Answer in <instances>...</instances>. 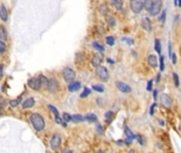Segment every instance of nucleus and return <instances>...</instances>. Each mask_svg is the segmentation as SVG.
<instances>
[{
  "mask_svg": "<svg viewBox=\"0 0 181 153\" xmlns=\"http://www.w3.org/2000/svg\"><path fill=\"white\" fill-rule=\"evenodd\" d=\"M102 62H103V55H102V53H100V52H97V53H94L92 55V58H91V65H92L93 67H99L101 66Z\"/></svg>",
  "mask_w": 181,
  "mask_h": 153,
  "instance_id": "12",
  "label": "nucleus"
},
{
  "mask_svg": "<svg viewBox=\"0 0 181 153\" xmlns=\"http://www.w3.org/2000/svg\"><path fill=\"white\" fill-rule=\"evenodd\" d=\"M85 60V54L83 53V52H78V53L75 54V63L76 64H82L83 62H84Z\"/></svg>",
  "mask_w": 181,
  "mask_h": 153,
  "instance_id": "24",
  "label": "nucleus"
},
{
  "mask_svg": "<svg viewBox=\"0 0 181 153\" xmlns=\"http://www.w3.org/2000/svg\"><path fill=\"white\" fill-rule=\"evenodd\" d=\"M107 62H108V63H111V64L113 63V62L111 61V58H107Z\"/></svg>",
  "mask_w": 181,
  "mask_h": 153,
  "instance_id": "54",
  "label": "nucleus"
},
{
  "mask_svg": "<svg viewBox=\"0 0 181 153\" xmlns=\"http://www.w3.org/2000/svg\"><path fill=\"white\" fill-rule=\"evenodd\" d=\"M116 86L121 93H123V94H129V93H132V87H130L127 83L123 82V81H116Z\"/></svg>",
  "mask_w": 181,
  "mask_h": 153,
  "instance_id": "8",
  "label": "nucleus"
},
{
  "mask_svg": "<svg viewBox=\"0 0 181 153\" xmlns=\"http://www.w3.org/2000/svg\"><path fill=\"white\" fill-rule=\"evenodd\" d=\"M34 105H35V99L33 97H30L22 101V108H24V110H26V108H33Z\"/></svg>",
  "mask_w": 181,
  "mask_h": 153,
  "instance_id": "17",
  "label": "nucleus"
},
{
  "mask_svg": "<svg viewBox=\"0 0 181 153\" xmlns=\"http://www.w3.org/2000/svg\"><path fill=\"white\" fill-rule=\"evenodd\" d=\"M0 39L3 42L8 39V31L3 25H0Z\"/></svg>",
  "mask_w": 181,
  "mask_h": 153,
  "instance_id": "20",
  "label": "nucleus"
},
{
  "mask_svg": "<svg viewBox=\"0 0 181 153\" xmlns=\"http://www.w3.org/2000/svg\"><path fill=\"white\" fill-rule=\"evenodd\" d=\"M111 5L116 10L121 11V10L123 9L124 2H123V0H111Z\"/></svg>",
  "mask_w": 181,
  "mask_h": 153,
  "instance_id": "19",
  "label": "nucleus"
},
{
  "mask_svg": "<svg viewBox=\"0 0 181 153\" xmlns=\"http://www.w3.org/2000/svg\"><path fill=\"white\" fill-rule=\"evenodd\" d=\"M95 73H97V77L102 82H107L109 80V71L105 66H99L95 70Z\"/></svg>",
  "mask_w": 181,
  "mask_h": 153,
  "instance_id": "2",
  "label": "nucleus"
},
{
  "mask_svg": "<svg viewBox=\"0 0 181 153\" xmlns=\"http://www.w3.org/2000/svg\"><path fill=\"white\" fill-rule=\"evenodd\" d=\"M156 0H145V5H144V9L146 10L147 12L151 10V8L153 7L154 2H155Z\"/></svg>",
  "mask_w": 181,
  "mask_h": 153,
  "instance_id": "28",
  "label": "nucleus"
},
{
  "mask_svg": "<svg viewBox=\"0 0 181 153\" xmlns=\"http://www.w3.org/2000/svg\"><path fill=\"white\" fill-rule=\"evenodd\" d=\"M48 108H49V110L54 114V117H55V122L59 123V125H63L64 127H66V123L63 121V118L59 116V112L57 111V108H56L55 106L51 105V104H49V105H48Z\"/></svg>",
  "mask_w": 181,
  "mask_h": 153,
  "instance_id": "10",
  "label": "nucleus"
},
{
  "mask_svg": "<svg viewBox=\"0 0 181 153\" xmlns=\"http://www.w3.org/2000/svg\"><path fill=\"white\" fill-rule=\"evenodd\" d=\"M124 133H125V136H126V139H129V140H134L136 139V135L132 133V131L129 129L128 127H125L124 128Z\"/></svg>",
  "mask_w": 181,
  "mask_h": 153,
  "instance_id": "18",
  "label": "nucleus"
},
{
  "mask_svg": "<svg viewBox=\"0 0 181 153\" xmlns=\"http://www.w3.org/2000/svg\"><path fill=\"white\" fill-rule=\"evenodd\" d=\"M155 50L157 51L158 54L161 53V43H160V39L159 38H156L155 39Z\"/></svg>",
  "mask_w": 181,
  "mask_h": 153,
  "instance_id": "30",
  "label": "nucleus"
},
{
  "mask_svg": "<svg viewBox=\"0 0 181 153\" xmlns=\"http://www.w3.org/2000/svg\"><path fill=\"white\" fill-rule=\"evenodd\" d=\"M0 18L2 22H8L9 19V12H8V9L5 5H0Z\"/></svg>",
  "mask_w": 181,
  "mask_h": 153,
  "instance_id": "14",
  "label": "nucleus"
},
{
  "mask_svg": "<svg viewBox=\"0 0 181 153\" xmlns=\"http://www.w3.org/2000/svg\"><path fill=\"white\" fill-rule=\"evenodd\" d=\"M5 51H7V45L5 42L0 39V54H3Z\"/></svg>",
  "mask_w": 181,
  "mask_h": 153,
  "instance_id": "36",
  "label": "nucleus"
},
{
  "mask_svg": "<svg viewBox=\"0 0 181 153\" xmlns=\"http://www.w3.org/2000/svg\"><path fill=\"white\" fill-rule=\"evenodd\" d=\"M159 63H160V70L163 71L164 68H165V66H164V56H160Z\"/></svg>",
  "mask_w": 181,
  "mask_h": 153,
  "instance_id": "40",
  "label": "nucleus"
},
{
  "mask_svg": "<svg viewBox=\"0 0 181 153\" xmlns=\"http://www.w3.org/2000/svg\"><path fill=\"white\" fill-rule=\"evenodd\" d=\"M62 118H63V121H64L65 123L72 121V116H71L70 114H68V113H64L63 116H62Z\"/></svg>",
  "mask_w": 181,
  "mask_h": 153,
  "instance_id": "33",
  "label": "nucleus"
},
{
  "mask_svg": "<svg viewBox=\"0 0 181 153\" xmlns=\"http://www.w3.org/2000/svg\"><path fill=\"white\" fill-rule=\"evenodd\" d=\"M178 1L179 0H174V5H176V7H178Z\"/></svg>",
  "mask_w": 181,
  "mask_h": 153,
  "instance_id": "52",
  "label": "nucleus"
},
{
  "mask_svg": "<svg viewBox=\"0 0 181 153\" xmlns=\"http://www.w3.org/2000/svg\"><path fill=\"white\" fill-rule=\"evenodd\" d=\"M147 64L151 67V68H157L158 64H159V58L156 54H149L147 56Z\"/></svg>",
  "mask_w": 181,
  "mask_h": 153,
  "instance_id": "13",
  "label": "nucleus"
},
{
  "mask_svg": "<svg viewBox=\"0 0 181 153\" xmlns=\"http://www.w3.org/2000/svg\"><path fill=\"white\" fill-rule=\"evenodd\" d=\"M62 145V136L58 133H54L50 139V148L53 151H57Z\"/></svg>",
  "mask_w": 181,
  "mask_h": 153,
  "instance_id": "5",
  "label": "nucleus"
},
{
  "mask_svg": "<svg viewBox=\"0 0 181 153\" xmlns=\"http://www.w3.org/2000/svg\"><path fill=\"white\" fill-rule=\"evenodd\" d=\"M160 79H161V75H160V73H158L157 77H156V82L159 83L160 82Z\"/></svg>",
  "mask_w": 181,
  "mask_h": 153,
  "instance_id": "48",
  "label": "nucleus"
},
{
  "mask_svg": "<svg viewBox=\"0 0 181 153\" xmlns=\"http://www.w3.org/2000/svg\"><path fill=\"white\" fill-rule=\"evenodd\" d=\"M103 101H104V100H103V99H101V98H97V104H99L100 106H103V105H104V104L102 103V102H103Z\"/></svg>",
  "mask_w": 181,
  "mask_h": 153,
  "instance_id": "47",
  "label": "nucleus"
},
{
  "mask_svg": "<svg viewBox=\"0 0 181 153\" xmlns=\"http://www.w3.org/2000/svg\"><path fill=\"white\" fill-rule=\"evenodd\" d=\"M165 19H166V11L163 10V11L161 12V15H160V17H159V22H161V24H164V22H165Z\"/></svg>",
  "mask_w": 181,
  "mask_h": 153,
  "instance_id": "37",
  "label": "nucleus"
},
{
  "mask_svg": "<svg viewBox=\"0 0 181 153\" xmlns=\"http://www.w3.org/2000/svg\"><path fill=\"white\" fill-rule=\"evenodd\" d=\"M21 100H22V98H21V97H19V98H17V99H13V100H11V101L9 102V104L12 106V108H16V106L19 105V103H20V102H21Z\"/></svg>",
  "mask_w": 181,
  "mask_h": 153,
  "instance_id": "27",
  "label": "nucleus"
},
{
  "mask_svg": "<svg viewBox=\"0 0 181 153\" xmlns=\"http://www.w3.org/2000/svg\"><path fill=\"white\" fill-rule=\"evenodd\" d=\"M62 153H73V152H72V150H69V149H66V150H64Z\"/></svg>",
  "mask_w": 181,
  "mask_h": 153,
  "instance_id": "51",
  "label": "nucleus"
},
{
  "mask_svg": "<svg viewBox=\"0 0 181 153\" xmlns=\"http://www.w3.org/2000/svg\"><path fill=\"white\" fill-rule=\"evenodd\" d=\"M180 130H181V123H180Z\"/></svg>",
  "mask_w": 181,
  "mask_h": 153,
  "instance_id": "59",
  "label": "nucleus"
},
{
  "mask_svg": "<svg viewBox=\"0 0 181 153\" xmlns=\"http://www.w3.org/2000/svg\"><path fill=\"white\" fill-rule=\"evenodd\" d=\"M84 119L86 121H88V122H97V117L95 114H93V113H88V114H86L84 116Z\"/></svg>",
  "mask_w": 181,
  "mask_h": 153,
  "instance_id": "21",
  "label": "nucleus"
},
{
  "mask_svg": "<svg viewBox=\"0 0 181 153\" xmlns=\"http://www.w3.org/2000/svg\"><path fill=\"white\" fill-rule=\"evenodd\" d=\"M162 5H163V2L162 0H156L154 2L153 7L151 8V10L148 11L149 15L151 16H158L160 14V12L162 11Z\"/></svg>",
  "mask_w": 181,
  "mask_h": 153,
  "instance_id": "6",
  "label": "nucleus"
},
{
  "mask_svg": "<svg viewBox=\"0 0 181 153\" xmlns=\"http://www.w3.org/2000/svg\"><path fill=\"white\" fill-rule=\"evenodd\" d=\"M28 85H29V87H30V88L33 89V91H39V89L41 88L40 81H39L38 77H33V78L29 79Z\"/></svg>",
  "mask_w": 181,
  "mask_h": 153,
  "instance_id": "9",
  "label": "nucleus"
},
{
  "mask_svg": "<svg viewBox=\"0 0 181 153\" xmlns=\"http://www.w3.org/2000/svg\"><path fill=\"white\" fill-rule=\"evenodd\" d=\"M95 153H105V152H104V151H102V150H99V151H97Z\"/></svg>",
  "mask_w": 181,
  "mask_h": 153,
  "instance_id": "55",
  "label": "nucleus"
},
{
  "mask_svg": "<svg viewBox=\"0 0 181 153\" xmlns=\"http://www.w3.org/2000/svg\"><path fill=\"white\" fill-rule=\"evenodd\" d=\"M47 89L49 91V93H51V94H56L58 91V89H59V85H58V82L55 78L49 79Z\"/></svg>",
  "mask_w": 181,
  "mask_h": 153,
  "instance_id": "7",
  "label": "nucleus"
},
{
  "mask_svg": "<svg viewBox=\"0 0 181 153\" xmlns=\"http://www.w3.org/2000/svg\"><path fill=\"white\" fill-rule=\"evenodd\" d=\"M157 97H158V91H154V99L157 100Z\"/></svg>",
  "mask_w": 181,
  "mask_h": 153,
  "instance_id": "50",
  "label": "nucleus"
},
{
  "mask_svg": "<svg viewBox=\"0 0 181 153\" xmlns=\"http://www.w3.org/2000/svg\"><path fill=\"white\" fill-rule=\"evenodd\" d=\"M156 106H157V103H154L153 105L151 106V111H149V114H151V115H154V112H155Z\"/></svg>",
  "mask_w": 181,
  "mask_h": 153,
  "instance_id": "44",
  "label": "nucleus"
},
{
  "mask_svg": "<svg viewBox=\"0 0 181 153\" xmlns=\"http://www.w3.org/2000/svg\"><path fill=\"white\" fill-rule=\"evenodd\" d=\"M100 12H101L103 15H107V13H108V9H107V5H101L100 7Z\"/></svg>",
  "mask_w": 181,
  "mask_h": 153,
  "instance_id": "38",
  "label": "nucleus"
},
{
  "mask_svg": "<svg viewBox=\"0 0 181 153\" xmlns=\"http://www.w3.org/2000/svg\"><path fill=\"white\" fill-rule=\"evenodd\" d=\"M2 73H3V65L1 64L0 65V77H2Z\"/></svg>",
  "mask_w": 181,
  "mask_h": 153,
  "instance_id": "49",
  "label": "nucleus"
},
{
  "mask_svg": "<svg viewBox=\"0 0 181 153\" xmlns=\"http://www.w3.org/2000/svg\"><path fill=\"white\" fill-rule=\"evenodd\" d=\"M97 132L100 135H103L104 134V129L103 127H102V125H97Z\"/></svg>",
  "mask_w": 181,
  "mask_h": 153,
  "instance_id": "41",
  "label": "nucleus"
},
{
  "mask_svg": "<svg viewBox=\"0 0 181 153\" xmlns=\"http://www.w3.org/2000/svg\"><path fill=\"white\" fill-rule=\"evenodd\" d=\"M122 42H126V44H128V45H132L134 44V39L132 38H128V37H122Z\"/></svg>",
  "mask_w": 181,
  "mask_h": 153,
  "instance_id": "42",
  "label": "nucleus"
},
{
  "mask_svg": "<svg viewBox=\"0 0 181 153\" xmlns=\"http://www.w3.org/2000/svg\"><path fill=\"white\" fill-rule=\"evenodd\" d=\"M153 83H154V81L153 80H149L148 81V83H147V86H146V89L148 91H151V89H153Z\"/></svg>",
  "mask_w": 181,
  "mask_h": 153,
  "instance_id": "43",
  "label": "nucleus"
},
{
  "mask_svg": "<svg viewBox=\"0 0 181 153\" xmlns=\"http://www.w3.org/2000/svg\"><path fill=\"white\" fill-rule=\"evenodd\" d=\"M170 58H172V63H173V64H176V63H177V58H176V54H175V53H173V54H172V56H170Z\"/></svg>",
  "mask_w": 181,
  "mask_h": 153,
  "instance_id": "45",
  "label": "nucleus"
},
{
  "mask_svg": "<svg viewBox=\"0 0 181 153\" xmlns=\"http://www.w3.org/2000/svg\"><path fill=\"white\" fill-rule=\"evenodd\" d=\"M90 94H91V89L88 88V87H85L84 91H83V93L81 94L80 97H81V98H86V97H88V96L90 95Z\"/></svg>",
  "mask_w": 181,
  "mask_h": 153,
  "instance_id": "34",
  "label": "nucleus"
},
{
  "mask_svg": "<svg viewBox=\"0 0 181 153\" xmlns=\"http://www.w3.org/2000/svg\"><path fill=\"white\" fill-rule=\"evenodd\" d=\"M173 54V50H172V44L168 43V55H170V58L172 56Z\"/></svg>",
  "mask_w": 181,
  "mask_h": 153,
  "instance_id": "46",
  "label": "nucleus"
},
{
  "mask_svg": "<svg viewBox=\"0 0 181 153\" xmlns=\"http://www.w3.org/2000/svg\"><path fill=\"white\" fill-rule=\"evenodd\" d=\"M81 86H82L81 82H78V81H72V82H70L69 84H68V91H71V93L78 91V89L81 88Z\"/></svg>",
  "mask_w": 181,
  "mask_h": 153,
  "instance_id": "15",
  "label": "nucleus"
},
{
  "mask_svg": "<svg viewBox=\"0 0 181 153\" xmlns=\"http://www.w3.org/2000/svg\"><path fill=\"white\" fill-rule=\"evenodd\" d=\"M173 80H174V84L176 87L180 86V81H179V77L177 73H173Z\"/></svg>",
  "mask_w": 181,
  "mask_h": 153,
  "instance_id": "35",
  "label": "nucleus"
},
{
  "mask_svg": "<svg viewBox=\"0 0 181 153\" xmlns=\"http://www.w3.org/2000/svg\"><path fill=\"white\" fill-rule=\"evenodd\" d=\"M38 78H39V81H40L41 87H43V88H47L48 82H49V79H48L45 75H38Z\"/></svg>",
  "mask_w": 181,
  "mask_h": 153,
  "instance_id": "22",
  "label": "nucleus"
},
{
  "mask_svg": "<svg viewBox=\"0 0 181 153\" xmlns=\"http://www.w3.org/2000/svg\"><path fill=\"white\" fill-rule=\"evenodd\" d=\"M128 153H136V151H135L134 149H132V150H129V152Z\"/></svg>",
  "mask_w": 181,
  "mask_h": 153,
  "instance_id": "53",
  "label": "nucleus"
},
{
  "mask_svg": "<svg viewBox=\"0 0 181 153\" xmlns=\"http://www.w3.org/2000/svg\"><path fill=\"white\" fill-rule=\"evenodd\" d=\"M92 47L94 48L97 51H99L100 53H103L104 50H105V48H104L103 45H101V44L99 43V42H93L92 43Z\"/></svg>",
  "mask_w": 181,
  "mask_h": 153,
  "instance_id": "25",
  "label": "nucleus"
},
{
  "mask_svg": "<svg viewBox=\"0 0 181 153\" xmlns=\"http://www.w3.org/2000/svg\"><path fill=\"white\" fill-rule=\"evenodd\" d=\"M141 26H142V28L144 29L145 31H147V32H151V22L148 17L143 18L142 22H141Z\"/></svg>",
  "mask_w": 181,
  "mask_h": 153,
  "instance_id": "16",
  "label": "nucleus"
},
{
  "mask_svg": "<svg viewBox=\"0 0 181 153\" xmlns=\"http://www.w3.org/2000/svg\"><path fill=\"white\" fill-rule=\"evenodd\" d=\"M160 102H161L162 105H163L164 108H170V106H172V104H173L172 98H170L167 94H162V95L160 96Z\"/></svg>",
  "mask_w": 181,
  "mask_h": 153,
  "instance_id": "11",
  "label": "nucleus"
},
{
  "mask_svg": "<svg viewBox=\"0 0 181 153\" xmlns=\"http://www.w3.org/2000/svg\"><path fill=\"white\" fill-rule=\"evenodd\" d=\"M62 75H63V79L67 83H70L72 81H74L75 79V71L71 68V67H65L62 71Z\"/></svg>",
  "mask_w": 181,
  "mask_h": 153,
  "instance_id": "4",
  "label": "nucleus"
},
{
  "mask_svg": "<svg viewBox=\"0 0 181 153\" xmlns=\"http://www.w3.org/2000/svg\"><path fill=\"white\" fill-rule=\"evenodd\" d=\"M136 139L139 141V144L141 145V146H144L145 144V140H144V137H143L142 135H136Z\"/></svg>",
  "mask_w": 181,
  "mask_h": 153,
  "instance_id": "39",
  "label": "nucleus"
},
{
  "mask_svg": "<svg viewBox=\"0 0 181 153\" xmlns=\"http://www.w3.org/2000/svg\"><path fill=\"white\" fill-rule=\"evenodd\" d=\"M106 22H107L108 26L111 27V28L116 27V19H114V17H113V16H111V15H106Z\"/></svg>",
  "mask_w": 181,
  "mask_h": 153,
  "instance_id": "23",
  "label": "nucleus"
},
{
  "mask_svg": "<svg viewBox=\"0 0 181 153\" xmlns=\"http://www.w3.org/2000/svg\"><path fill=\"white\" fill-rule=\"evenodd\" d=\"M160 125H164V122H163V121H162V120H160Z\"/></svg>",
  "mask_w": 181,
  "mask_h": 153,
  "instance_id": "57",
  "label": "nucleus"
},
{
  "mask_svg": "<svg viewBox=\"0 0 181 153\" xmlns=\"http://www.w3.org/2000/svg\"><path fill=\"white\" fill-rule=\"evenodd\" d=\"M30 122L32 125V127L34 128L35 131L41 132L45 130L46 127L45 118L40 114H38V113H32L30 115Z\"/></svg>",
  "mask_w": 181,
  "mask_h": 153,
  "instance_id": "1",
  "label": "nucleus"
},
{
  "mask_svg": "<svg viewBox=\"0 0 181 153\" xmlns=\"http://www.w3.org/2000/svg\"><path fill=\"white\" fill-rule=\"evenodd\" d=\"M84 120H85L84 116H82V115H80V114H76V115H73V116H72V121L75 123L83 122Z\"/></svg>",
  "mask_w": 181,
  "mask_h": 153,
  "instance_id": "26",
  "label": "nucleus"
},
{
  "mask_svg": "<svg viewBox=\"0 0 181 153\" xmlns=\"http://www.w3.org/2000/svg\"><path fill=\"white\" fill-rule=\"evenodd\" d=\"M0 116H1V106H0Z\"/></svg>",
  "mask_w": 181,
  "mask_h": 153,
  "instance_id": "58",
  "label": "nucleus"
},
{
  "mask_svg": "<svg viewBox=\"0 0 181 153\" xmlns=\"http://www.w3.org/2000/svg\"><path fill=\"white\" fill-rule=\"evenodd\" d=\"M130 9L135 14H139L144 9L145 0H130Z\"/></svg>",
  "mask_w": 181,
  "mask_h": 153,
  "instance_id": "3",
  "label": "nucleus"
},
{
  "mask_svg": "<svg viewBox=\"0 0 181 153\" xmlns=\"http://www.w3.org/2000/svg\"><path fill=\"white\" fill-rule=\"evenodd\" d=\"M92 89H93V91H97V93H103V91H105L104 86H103V85H101V84L92 85Z\"/></svg>",
  "mask_w": 181,
  "mask_h": 153,
  "instance_id": "31",
  "label": "nucleus"
},
{
  "mask_svg": "<svg viewBox=\"0 0 181 153\" xmlns=\"http://www.w3.org/2000/svg\"><path fill=\"white\" fill-rule=\"evenodd\" d=\"M113 117H114V114H113L112 111H108V112L105 113V118L107 119L108 122H111L112 119H113Z\"/></svg>",
  "mask_w": 181,
  "mask_h": 153,
  "instance_id": "32",
  "label": "nucleus"
},
{
  "mask_svg": "<svg viewBox=\"0 0 181 153\" xmlns=\"http://www.w3.org/2000/svg\"><path fill=\"white\" fill-rule=\"evenodd\" d=\"M105 41H106V44H107L108 46H113L114 43H116V38H114L113 36H111V35L106 36Z\"/></svg>",
  "mask_w": 181,
  "mask_h": 153,
  "instance_id": "29",
  "label": "nucleus"
},
{
  "mask_svg": "<svg viewBox=\"0 0 181 153\" xmlns=\"http://www.w3.org/2000/svg\"><path fill=\"white\" fill-rule=\"evenodd\" d=\"M178 7H181V0H179L178 1Z\"/></svg>",
  "mask_w": 181,
  "mask_h": 153,
  "instance_id": "56",
  "label": "nucleus"
}]
</instances>
